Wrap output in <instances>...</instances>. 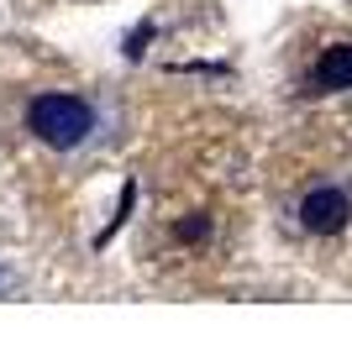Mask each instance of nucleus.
<instances>
[{
	"instance_id": "obj_1",
	"label": "nucleus",
	"mask_w": 352,
	"mask_h": 346,
	"mask_svg": "<svg viewBox=\"0 0 352 346\" xmlns=\"http://www.w3.org/2000/svg\"><path fill=\"white\" fill-rule=\"evenodd\" d=\"M27 131L53 152H74L95 137V105L85 95H63V89H47L27 105Z\"/></svg>"
},
{
	"instance_id": "obj_4",
	"label": "nucleus",
	"mask_w": 352,
	"mask_h": 346,
	"mask_svg": "<svg viewBox=\"0 0 352 346\" xmlns=\"http://www.w3.org/2000/svg\"><path fill=\"white\" fill-rule=\"evenodd\" d=\"M174 236H179V242H206V236H210V216H190V220H179Z\"/></svg>"
},
{
	"instance_id": "obj_3",
	"label": "nucleus",
	"mask_w": 352,
	"mask_h": 346,
	"mask_svg": "<svg viewBox=\"0 0 352 346\" xmlns=\"http://www.w3.org/2000/svg\"><path fill=\"white\" fill-rule=\"evenodd\" d=\"M310 89H321V95L352 89V43H331L321 58H316V69H310Z\"/></svg>"
},
{
	"instance_id": "obj_2",
	"label": "nucleus",
	"mask_w": 352,
	"mask_h": 346,
	"mask_svg": "<svg viewBox=\"0 0 352 346\" xmlns=\"http://www.w3.org/2000/svg\"><path fill=\"white\" fill-rule=\"evenodd\" d=\"M347 220H352V200H347V189H337V184H321L300 200V226L310 236H337Z\"/></svg>"
}]
</instances>
